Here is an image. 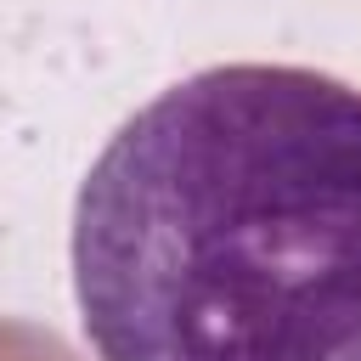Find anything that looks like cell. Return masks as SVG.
Wrapping results in <instances>:
<instances>
[{
  "label": "cell",
  "instance_id": "cell-1",
  "mask_svg": "<svg viewBox=\"0 0 361 361\" xmlns=\"http://www.w3.org/2000/svg\"><path fill=\"white\" fill-rule=\"evenodd\" d=\"M102 361H361V90L220 62L130 113L73 203Z\"/></svg>",
  "mask_w": 361,
  "mask_h": 361
}]
</instances>
